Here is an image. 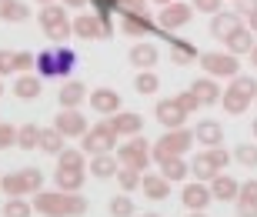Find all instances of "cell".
I'll use <instances>...</instances> for the list:
<instances>
[{
    "label": "cell",
    "mask_w": 257,
    "mask_h": 217,
    "mask_svg": "<svg viewBox=\"0 0 257 217\" xmlns=\"http://www.w3.org/2000/svg\"><path fill=\"white\" fill-rule=\"evenodd\" d=\"M90 4L100 17H114V14L120 17L127 10H144V0H90Z\"/></svg>",
    "instance_id": "cell-24"
},
{
    "label": "cell",
    "mask_w": 257,
    "mask_h": 217,
    "mask_svg": "<svg viewBox=\"0 0 257 217\" xmlns=\"http://www.w3.org/2000/svg\"><path fill=\"white\" fill-rule=\"evenodd\" d=\"M114 34V17H100V14H80L74 17V37L80 40H107Z\"/></svg>",
    "instance_id": "cell-9"
},
{
    "label": "cell",
    "mask_w": 257,
    "mask_h": 217,
    "mask_svg": "<svg viewBox=\"0 0 257 217\" xmlns=\"http://www.w3.org/2000/svg\"><path fill=\"white\" fill-rule=\"evenodd\" d=\"M17 144V127L14 124H0V151H7Z\"/></svg>",
    "instance_id": "cell-45"
},
{
    "label": "cell",
    "mask_w": 257,
    "mask_h": 217,
    "mask_svg": "<svg viewBox=\"0 0 257 217\" xmlns=\"http://www.w3.org/2000/svg\"><path fill=\"white\" fill-rule=\"evenodd\" d=\"M191 94L200 100V107H210V104H217V100H220V94H224V90L217 87V80H214V77H204V80L197 77V80L191 84Z\"/></svg>",
    "instance_id": "cell-22"
},
{
    "label": "cell",
    "mask_w": 257,
    "mask_h": 217,
    "mask_svg": "<svg viewBox=\"0 0 257 217\" xmlns=\"http://www.w3.org/2000/svg\"><path fill=\"white\" fill-rule=\"evenodd\" d=\"M237 14H240V17H250V14H257V0H237Z\"/></svg>",
    "instance_id": "cell-48"
},
{
    "label": "cell",
    "mask_w": 257,
    "mask_h": 217,
    "mask_svg": "<svg viewBox=\"0 0 257 217\" xmlns=\"http://www.w3.org/2000/svg\"><path fill=\"white\" fill-rule=\"evenodd\" d=\"M154 4H161V7H167V4H174V0H154Z\"/></svg>",
    "instance_id": "cell-54"
},
{
    "label": "cell",
    "mask_w": 257,
    "mask_h": 217,
    "mask_svg": "<svg viewBox=\"0 0 257 217\" xmlns=\"http://www.w3.org/2000/svg\"><path fill=\"white\" fill-rule=\"evenodd\" d=\"M131 64L137 67V70H154V64H157V47H154V44H147V40H141V44H134L131 47Z\"/></svg>",
    "instance_id": "cell-27"
},
{
    "label": "cell",
    "mask_w": 257,
    "mask_h": 217,
    "mask_svg": "<svg viewBox=\"0 0 257 217\" xmlns=\"http://www.w3.org/2000/svg\"><path fill=\"white\" fill-rule=\"evenodd\" d=\"M237 27H240V14L237 10H220V14H214V20H210V37L227 40Z\"/></svg>",
    "instance_id": "cell-17"
},
{
    "label": "cell",
    "mask_w": 257,
    "mask_h": 217,
    "mask_svg": "<svg viewBox=\"0 0 257 217\" xmlns=\"http://www.w3.org/2000/svg\"><path fill=\"white\" fill-rule=\"evenodd\" d=\"M87 180V170H77V167H57L54 170V184L60 190H80Z\"/></svg>",
    "instance_id": "cell-30"
},
{
    "label": "cell",
    "mask_w": 257,
    "mask_h": 217,
    "mask_svg": "<svg viewBox=\"0 0 257 217\" xmlns=\"http://www.w3.org/2000/svg\"><path fill=\"white\" fill-rule=\"evenodd\" d=\"M141 190L147 194V200H167L171 197V180L164 177V174H144L141 177Z\"/></svg>",
    "instance_id": "cell-18"
},
{
    "label": "cell",
    "mask_w": 257,
    "mask_h": 217,
    "mask_svg": "<svg viewBox=\"0 0 257 217\" xmlns=\"http://www.w3.org/2000/svg\"><path fill=\"white\" fill-rule=\"evenodd\" d=\"M194 137H197L204 147H220V144H224V127H220L217 121H200L197 127H194Z\"/></svg>",
    "instance_id": "cell-29"
},
{
    "label": "cell",
    "mask_w": 257,
    "mask_h": 217,
    "mask_svg": "<svg viewBox=\"0 0 257 217\" xmlns=\"http://www.w3.org/2000/svg\"><path fill=\"white\" fill-rule=\"evenodd\" d=\"M227 87H230V90H237V94H244L247 100H254V97H257V80H254V77L237 74V77H234V80H230Z\"/></svg>",
    "instance_id": "cell-41"
},
{
    "label": "cell",
    "mask_w": 257,
    "mask_h": 217,
    "mask_svg": "<svg viewBox=\"0 0 257 217\" xmlns=\"http://www.w3.org/2000/svg\"><path fill=\"white\" fill-rule=\"evenodd\" d=\"M154 117L161 121V127H167V131H174V127H184V121H187V111H184L174 97H161L157 100V107H154Z\"/></svg>",
    "instance_id": "cell-14"
},
{
    "label": "cell",
    "mask_w": 257,
    "mask_h": 217,
    "mask_svg": "<svg viewBox=\"0 0 257 217\" xmlns=\"http://www.w3.org/2000/svg\"><path fill=\"white\" fill-rule=\"evenodd\" d=\"M30 204L44 217H84L90 207V200L80 190H37Z\"/></svg>",
    "instance_id": "cell-1"
},
{
    "label": "cell",
    "mask_w": 257,
    "mask_h": 217,
    "mask_svg": "<svg viewBox=\"0 0 257 217\" xmlns=\"http://www.w3.org/2000/svg\"><path fill=\"white\" fill-rule=\"evenodd\" d=\"M30 17V4L27 0H0V20L7 24H20Z\"/></svg>",
    "instance_id": "cell-32"
},
{
    "label": "cell",
    "mask_w": 257,
    "mask_h": 217,
    "mask_svg": "<svg viewBox=\"0 0 257 217\" xmlns=\"http://www.w3.org/2000/svg\"><path fill=\"white\" fill-rule=\"evenodd\" d=\"M17 147L20 151H37L40 147V127L37 124H20L17 127Z\"/></svg>",
    "instance_id": "cell-36"
},
{
    "label": "cell",
    "mask_w": 257,
    "mask_h": 217,
    "mask_svg": "<svg viewBox=\"0 0 257 217\" xmlns=\"http://www.w3.org/2000/svg\"><path fill=\"white\" fill-rule=\"evenodd\" d=\"M167 44H171V60L177 67H187V64H194V60H200V50L194 47L191 40H181V37H174V34H171Z\"/></svg>",
    "instance_id": "cell-21"
},
{
    "label": "cell",
    "mask_w": 257,
    "mask_h": 217,
    "mask_svg": "<svg viewBox=\"0 0 257 217\" xmlns=\"http://www.w3.org/2000/svg\"><path fill=\"white\" fill-rule=\"evenodd\" d=\"M87 170H90L97 180H110V177H117L120 161H117L114 154H94V161L87 164Z\"/></svg>",
    "instance_id": "cell-23"
},
{
    "label": "cell",
    "mask_w": 257,
    "mask_h": 217,
    "mask_svg": "<svg viewBox=\"0 0 257 217\" xmlns=\"http://www.w3.org/2000/svg\"><path fill=\"white\" fill-rule=\"evenodd\" d=\"M40 90H44L40 74H17V80H14V97H20V100H34V97H40Z\"/></svg>",
    "instance_id": "cell-26"
},
{
    "label": "cell",
    "mask_w": 257,
    "mask_h": 217,
    "mask_svg": "<svg viewBox=\"0 0 257 217\" xmlns=\"http://www.w3.org/2000/svg\"><path fill=\"white\" fill-rule=\"evenodd\" d=\"M17 74V60H14V50H0V77Z\"/></svg>",
    "instance_id": "cell-46"
},
{
    "label": "cell",
    "mask_w": 257,
    "mask_h": 217,
    "mask_svg": "<svg viewBox=\"0 0 257 217\" xmlns=\"http://www.w3.org/2000/svg\"><path fill=\"white\" fill-rule=\"evenodd\" d=\"M77 64V54L70 47H50L37 54V74L54 80V77H67Z\"/></svg>",
    "instance_id": "cell-3"
},
{
    "label": "cell",
    "mask_w": 257,
    "mask_h": 217,
    "mask_svg": "<svg viewBox=\"0 0 257 217\" xmlns=\"http://www.w3.org/2000/svg\"><path fill=\"white\" fill-rule=\"evenodd\" d=\"M157 87H161V77L154 74V70H141V74L134 77V90H137V94H144V97L157 94Z\"/></svg>",
    "instance_id": "cell-37"
},
{
    "label": "cell",
    "mask_w": 257,
    "mask_h": 217,
    "mask_svg": "<svg viewBox=\"0 0 257 217\" xmlns=\"http://www.w3.org/2000/svg\"><path fill=\"white\" fill-rule=\"evenodd\" d=\"M200 70L207 77H237L240 74V57L230 54V50H210V54H200Z\"/></svg>",
    "instance_id": "cell-11"
},
{
    "label": "cell",
    "mask_w": 257,
    "mask_h": 217,
    "mask_svg": "<svg viewBox=\"0 0 257 217\" xmlns=\"http://www.w3.org/2000/svg\"><path fill=\"white\" fill-rule=\"evenodd\" d=\"M247 60H250V67H254V70H257V44H254V50H250V54H247Z\"/></svg>",
    "instance_id": "cell-49"
},
{
    "label": "cell",
    "mask_w": 257,
    "mask_h": 217,
    "mask_svg": "<svg viewBox=\"0 0 257 217\" xmlns=\"http://www.w3.org/2000/svg\"><path fill=\"white\" fill-rule=\"evenodd\" d=\"M120 34H127V37H151V34H157V37L171 40V30L157 27L144 10H127V14H120Z\"/></svg>",
    "instance_id": "cell-10"
},
{
    "label": "cell",
    "mask_w": 257,
    "mask_h": 217,
    "mask_svg": "<svg viewBox=\"0 0 257 217\" xmlns=\"http://www.w3.org/2000/svg\"><path fill=\"white\" fill-rule=\"evenodd\" d=\"M37 20H40V30H44L54 44H64V40L74 34V20H67L64 4H47V7H40Z\"/></svg>",
    "instance_id": "cell-5"
},
{
    "label": "cell",
    "mask_w": 257,
    "mask_h": 217,
    "mask_svg": "<svg viewBox=\"0 0 257 217\" xmlns=\"http://www.w3.org/2000/svg\"><path fill=\"white\" fill-rule=\"evenodd\" d=\"M0 94H4V80H0Z\"/></svg>",
    "instance_id": "cell-57"
},
{
    "label": "cell",
    "mask_w": 257,
    "mask_h": 217,
    "mask_svg": "<svg viewBox=\"0 0 257 217\" xmlns=\"http://www.w3.org/2000/svg\"><path fill=\"white\" fill-rule=\"evenodd\" d=\"M250 134H254V137H257V121H254V127H250Z\"/></svg>",
    "instance_id": "cell-55"
},
{
    "label": "cell",
    "mask_w": 257,
    "mask_h": 217,
    "mask_svg": "<svg viewBox=\"0 0 257 217\" xmlns=\"http://www.w3.org/2000/svg\"><path fill=\"white\" fill-rule=\"evenodd\" d=\"M87 97H90V90H87L80 80H67V84H60V90H57L60 107H80Z\"/></svg>",
    "instance_id": "cell-25"
},
{
    "label": "cell",
    "mask_w": 257,
    "mask_h": 217,
    "mask_svg": "<svg viewBox=\"0 0 257 217\" xmlns=\"http://www.w3.org/2000/svg\"><path fill=\"white\" fill-rule=\"evenodd\" d=\"M194 17V4H184V0H174L167 7H161L157 14V27L164 30H177V27H187Z\"/></svg>",
    "instance_id": "cell-12"
},
{
    "label": "cell",
    "mask_w": 257,
    "mask_h": 217,
    "mask_svg": "<svg viewBox=\"0 0 257 217\" xmlns=\"http://www.w3.org/2000/svg\"><path fill=\"white\" fill-rule=\"evenodd\" d=\"M157 167H161V174L167 180H187V174H191V164L184 157H161Z\"/></svg>",
    "instance_id": "cell-33"
},
{
    "label": "cell",
    "mask_w": 257,
    "mask_h": 217,
    "mask_svg": "<svg viewBox=\"0 0 257 217\" xmlns=\"http://www.w3.org/2000/svg\"><path fill=\"white\" fill-rule=\"evenodd\" d=\"M187 217H207V214H204V210H191V214H187Z\"/></svg>",
    "instance_id": "cell-52"
},
{
    "label": "cell",
    "mask_w": 257,
    "mask_h": 217,
    "mask_svg": "<svg viewBox=\"0 0 257 217\" xmlns=\"http://www.w3.org/2000/svg\"><path fill=\"white\" fill-rule=\"evenodd\" d=\"M220 4H224V0H194V10H200V14H210V17H214V14H220Z\"/></svg>",
    "instance_id": "cell-47"
},
{
    "label": "cell",
    "mask_w": 257,
    "mask_h": 217,
    "mask_svg": "<svg viewBox=\"0 0 257 217\" xmlns=\"http://www.w3.org/2000/svg\"><path fill=\"white\" fill-rule=\"evenodd\" d=\"M107 210H110V217H134V214H137V207H134V200L127 197V194H117Z\"/></svg>",
    "instance_id": "cell-40"
},
{
    "label": "cell",
    "mask_w": 257,
    "mask_h": 217,
    "mask_svg": "<svg viewBox=\"0 0 257 217\" xmlns=\"http://www.w3.org/2000/svg\"><path fill=\"white\" fill-rule=\"evenodd\" d=\"M247 27H250V30H257V14H250V17H247Z\"/></svg>",
    "instance_id": "cell-51"
},
{
    "label": "cell",
    "mask_w": 257,
    "mask_h": 217,
    "mask_svg": "<svg viewBox=\"0 0 257 217\" xmlns=\"http://www.w3.org/2000/svg\"><path fill=\"white\" fill-rule=\"evenodd\" d=\"M220 104H224V111H227L230 117H240V114L247 111V107L254 104V100H247L244 94H237V90H230V87H227V90L220 94Z\"/></svg>",
    "instance_id": "cell-35"
},
{
    "label": "cell",
    "mask_w": 257,
    "mask_h": 217,
    "mask_svg": "<svg viewBox=\"0 0 257 217\" xmlns=\"http://www.w3.org/2000/svg\"><path fill=\"white\" fill-rule=\"evenodd\" d=\"M141 170H134V167H124V164H120V170H117V184H120V190H141Z\"/></svg>",
    "instance_id": "cell-39"
},
{
    "label": "cell",
    "mask_w": 257,
    "mask_h": 217,
    "mask_svg": "<svg viewBox=\"0 0 257 217\" xmlns=\"http://www.w3.org/2000/svg\"><path fill=\"white\" fill-rule=\"evenodd\" d=\"M87 154L84 151H74V147H64L57 154V167H77V170H87Z\"/></svg>",
    "instance_id": "cell-38"
},
{
    "label": "cell",
    "mask_w": 257,
    "mask_h": 217,
    "mask_svg": "<svg viewBox=\"0 0 257 217\" xmlns=\"http://www.w3.org/2000/svg\"><path fill=\"white\" fill-rule=\"evenodd\" d=\"M141 217H161V214H141Z\"/></svg>",
    "instance_id": "cell-56"
},
{
    "label": "cell",
    "mask_w": 257,
    "mask_h": 217,
    "mask_svg": "<svg viewBox=\"0 0 257 217\" xmlns=\"http://www.w3.org/2000/svg\"><path fill=\"white\" fill-rule=\"evenodd\" d=\"M64 134L57 131V127H40V151L44 154H54V157H57L60 151H64Z\"/></svg>",
    "instance_id": "cell-34"
},
{
    "label": "cell",
    "mask_w": 257,
    "mask_h": 217,
    "mask_svg": "<svg viewBox=\"0 0 257 217\" xmlns=\"http://www.w3.org/2000/svg\"><path fill=\"white\" fill-rule=\"evenodd\" d=\"M67 7H84V4H90V0H64Z\"/></svg>",
    "instance_id": "cell-50"
},
{
    "label": "cell",
    "mask_w": 257,
    "mask_h": 217,
    "mask_svg": "<svg viewBox=\"0 0 257 217\" xmlns=\"http://www.w3.org/2000/svg\"><path fill=\"white\" fill-rule=\"evenodd\" d=\"M237 190H240V180H234L230 174H217V177L210 180V194H214V200H237Z\"/></svg>",
    "instance_id": "cell-28"
},
{
    "label": "cell",
    "mask_w": 257,
    "mask_h": 217,
    "mask_svg": "<svg viewBox=\"0 0 257 217\" xmlns=\"http://www.w3.org/2000/svg\"><path fill=\"white\" fill-rule=\"evenodd\" d=\"M37 4H40V7H47V4H57V0H37Z\"/></svg>",
    "instance_id": "cell-53"
},
{
    "label": "cell",
    "mask_w": 257,
    "mask_h": 217,
    "mask_svg": "<svg viewBox=\"0 0 257 217\" xmlns=\"http://www.w3.org/2000/svg\"><path fill=\"white\" fill-rule=\"evenodd\" d=\"M34 214V204H27L24 197H10L4 204V217H30Z\"/></svg>",
    "instance_id": "cell-42"
},
{
    "label": "cell",
    "mask_w": 257,
    "mask_h": 217,
    "mask_svg": "<svg viewBox=\"0 0 257 217\" xmlns=\"http://www.w3.org/2000/svg\"><path fill=\"white\" fill-rule=\"evenodd\" d=\"M107 121H110V127H114L117 134H124V137H134V134L144 131V117L134 114V111H117L114 117H107Z\"/></svg>",
    "instance_id": "cell-20"
},
{
    "label": "cell",
    "mask_w": 257,
    "mask_h": 217,
    "mask_svg": "<svg viewBox=\"0 0 257 217\" xmlns=\"http://www.w3.org/2000/svg\"><path fill=\"white\" fill-rule=\"evenodd\" d=\"M87 100H90V107H94L97 114H104V117H114V114L124 107L120 104V94H117L114 87H97V90H90Z\"/></svg>",
    "instance_id": "cell-15"
},
{
    "label": "cell",
    "mask_w": 257,
    "mask_h": 217,
    "mask_svg": "<svg viewBox=\"0 0 257 217\" xmlns=\"http://www.w3.org/2000/svg\"><path fill=\"white\" fill-rule=\"evenodd\" d=\"M234 164L257 167V144H240V147H234Z\"/></svg>",
    "instance_id": "cell-43"
},
{
    "label": "cell",
    "mask_w": 257,
    "mask_h": 217,
    "mask_svg": "<svg viewBox=\"0 0 257 217\" xmlns=\"http://www.w3.org/2000/svg\"><path fill=\"white\" fill-rule=\"evenodd\" d=\"M44 187V170L40 167H24L14 170V174H4L0 177V190L7 197H24V194H37Z\"/></svg>",
    "instance_id": "cell-4"
},
{
    "label": "cell",
    "mask_w": 257,
    "mask_h": 217,
    "mask_svg": "<svg viewBox=\"0 0 257 217\" xmlns=\"http://www.w3.org/2000/svg\"><path fill=\"white\" fill-rule=\"evenodd\" d=\"M117 161L124 164V167H134V170H141V174H147V164L154 161V147L147 144L144 134H134V137H127V141L120 144Z\"/></svg>",
    "instance_id": "cell-7"
},
{
    "label": "cell",
    "mask_w": 257,
    "mask_h": 217,
    "mask_svg": "<svg viewBox=\"0 0 257 217\" xmlns=\"http://www.w3.org/2000/svg\"><path fill=\"white\" fill-rule=\"evenodd\" d=\"M0 177H4V174H0Z\"/></svg>",
    "instance_id": "cell-58"
},
{
    "label": "cell",
    "mask_w": 257,
    "mask_h": 217,
    "mask_svg": "<svg viewBox=\"0 0 257 217\" xmlns=\"http://www.w3.org/2000/svg\"><path fill=\"white\" fill-rule=\"evenodd\" d=\"M174 100H177V104H181V107H184L187 114L200 111V100H197V97L191 94V87H187V90H181V94H174Z\"/></svg>",
    "instance_id": "cell-44"
},
{
    "label": "cell",
    "mask_w": 257,
    "mask_h": 217,
    "mask_svg": "<svg viewBox=\"0 0 257 217\" xmlns=\"http://www.w3.org/2000/svg\"><path fill=\"white\" fill-rule=\"evenodd\" d=\"M194 131L187 127H174V131L161 134V141L154 144V161H161V157H184V154L194 147Z\"/></svg>",
    "instance_id": "cell-8"
},
{
    "label": "cell",
    "mask_w": 257,
    "mask_h": 217,
    "mask_svg": "<svg viewBox=\"0 0 257 217\" xmlns=\"http://www.w3.org/2000/svg\"><path fill=\"white\" fill-rule=\"evenodd\" d=\"M117 141H120V134L110 127V121H100L80 137V151H84L87 157H94V154H114Z\"/></svg>",
    "instance_id": "cell-6"
},
{
    "label": "cell",
    "mask_w": 257,
    "mask_h": 217,
    "mask_svg": "<svg viewBox=\"0 0 257 217\" xmlns=\"http://www.w3.org/2000/svg\"><path fill=\"white\" fill-rule=\"evenodd\" d=\"M230 161H234V154H227L224 147H204V151H200L197 157L191 161V174H194V180L210 184L217 174H224V170H227Z\"/></svg>",
    "instance_id": "cell-2"
},
{
    "label": "cell",
    "mask_w": 257,
    "mask_h": 217,
    "mask_svg": "<svg viewBox=\"0 0 257 217\" xmlns=\"http://www.w3.org/2000/svg\"><path fill=\"white\" fill-rule=\"evenodd\" d=\"M224 44H227L230 54H237V57H240V54H250V50H254V30L240 24V27L234 30V34H230V37L224 40Z\"/></svg>",
    "instance_id": "cell-31"
},
{
    "label": "cell",
    "mask_w": 257,
    "mask_h": 217,
    "mask_svg": "<svg viewBox=\"0 0 257 217\" xmlns=\"http://www.w3.org/2000/svg\"><path fill=\"white\" fill-rule=\"evenodd\" d=\"M54 127H57L64 137H84L87 131H90V124H87V117L77 107H64V111L54 117Z\"/></svg>",
    "instance_id": "cell-13"
},
{
    "label": "cell",
    "mask_w": 257,
    "mask_h": 217,
    "mask_svg": "<svg viewBox=\"0 0 257 217\" xmlns=\"http://www.w3.org/2000/svg\"><path fill=\"white\" fill-rule=\"evenodd\" d=\"M237 217H257V180H244L237 190Z\"/></svg>",
    "instance_id": "cell-19"
},
{
    "label": "cell",
    "mask_w": 257,
    "mask_h": 217,
    "mask_svg": "<svg viewBox=\"0 0 257 217\" xmlns=\"http://www.w3.org/2000/svg\"><path fill=\"white\" fill-rule=\"evenodd\" d=\"M181 200L187 210H204L214 200V194H210V184H204V180H194V184H187V187L181 190Z\"/></svg>",
    "instance_id": "cell-16"
}]
</instances>
